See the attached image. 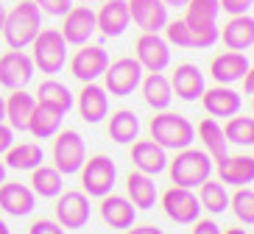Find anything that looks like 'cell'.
Segmentation results:
<instances>
[{"label": "cell", "instance_id": "cell-1", "mask_svg": "<svg viewBox=\"0 0 254 234\" xmlns=\"http://www.w3.org/2000/svg\"><path fill=\"white\" fill-rule=\"evenodd\" d=\"M39 31H42V11L37 8L34 0H20L11 11H6V20H3L0 34H3L8 47L25 50Z\"/></svg>", "mask_w": 254, "mask_h": 234}, {"label": "cell", "instance_id": "cell-2", "mask_svg": "<svg viewBox=\"0 0 254 234\" xmlns=\"http://www.w3.org/2000/svg\"><path fill=\"white\" fill-rule=\"evenodd\" d=\"M212 167H215V162H212V156H209L204 148H182V151H176V156L168 159V173H171V182L179 184V187H190L195 189L201 182H207L209 176H212Z\"/></svg>", "mask_w": 254, "mask_h": 234}, {"label": "cell", "instance_id": "cell-3", "mask_svg": "<svg viewBox=\"0 0 254 234\" xmlns=\"http://www.w3.org/2000/svg\"><path fill=\"white\" fill-rule=\"evenodd\" d=\"M151 140L157 145H162L165 151H182L187 145H193L195 140V126L187 120L185 114H176V112H168L162 109L159 114L151 117Z\"/></svg>", "mask_w": 254, "mask_h": 234}, {"label": "cell", "instance_id": "cell-4", "mask_svg": "<svg viewBox=\"0 0 254 234\" xmlns=\"http://www.w3.org/2000/svg\"><path fill=\"white\" fill-rule=\"evenodd\" d=\"M31 61H34V70H42L48 76L53 73H62L64 64H67V42L59 34V28H42L31 42Z\"/></svg>", "mask_w": 254, "mask_h": 234}, {"label": "cell", "instance_id": "cell-5", "mask_svg": "<svg viewBox=\"0 0 254 234\" xmlns=\"http://www.w3.org/2000/svg\"><path fill=\"white\" fill-rule=\"evenodd\" d=\"M53 140V167L62 176H73L81 170L84 159H87V145H84L81 134L75 129H64L56 131Z\"/></svg>", "mask_w": 254, "mask_h": 234}, {"label": "cell", "instance_id": "cell-6", "mask_svg": "<svg viewBox=\"0 0 254 234\" xmlns=\"http://www.w3.org/2000/svg\"><path fill=\"white\" fill-rule=\"evenodd\" d=\"M142 76H145V70L140 67V61L131 59V56H123V59H115L106 64L104 70V81L106 87L104 90L109 95H118V98H126L131 92L140 87Z\"/></svg>", "mask_w": 254, "mask_h": 234}, {"label": "cell", "instance_id": "cell-7", "mask_svg": "<svg viewBox=\"0 0 254 234\" xmlns=\"http://www.w3.org/2000/svg\"><path fill=\"white\" fill-rule=\"evenodd\" d=\"M81 184H84V192L92 198H104L112 192L115 187V179H118V167H115V162L109 156H104V153H98V156L92 159H84L81 165Z\"/></svg>", "mask_w": 254, "mask_h": 234}, {"label": "cell", "instance_id": "cell-8", "mask_svg": "<svg viewBox=\"0 0 254 234\" xmlns=\"http://www.w3.org/2000/svg\"><path fill=\"white\" fill-rule=\"evenodd\" d=\"M162 209L165 215L173 220V223H182V226H190L198 212H201V204H198V195H195L190 187H179L173 184L162 192Z\"/></svg>", "mask_w": 254, "mask_h": 234}, {"label": "cell", "instance_id": "cell-9", "mask_svg": "<svg viewBox=\"0 0 254 234\" xmlns=\"http://www.w3.org/2000/svg\"><path fill=\"white\" fill-rule=\"evenodd\" d=\"M134 59L140 61V67L145 73H165L168 64H171V45L159 34L142 31L134 45Z\"/></svg>", "mask_w": 254, "mask_h": 234}, {"label": "cell", "instance_id": "cell-10", "mask_svg": "<svg viewBox=\"0 0 254 234\" xmlns=\"http://www.w3.org/2000/svg\"><path fill=\"white\" fill-rule=\"evenodd\" d=\"M106 64H109V53L104 50L101 45H78V50L73 53L70 59V73L81 84H90V81H98L104 76Z\"/></svg>", "mask_w": 254, "mask_h": 234}, {"label": "cell", "instance_id": "cell-11", "mask_svg": "<svg viewBox=\"0 0 254 234\" xmlns=\"http://www.w3.org/2000/svg\"><path fill=\"white\" fill-rule=\"evenodd\" d=\"M64 23H62L59 34L64 37V42L67 45H87L92 39V34H95V11H92L90 6H70L67 11H64Z\"/></svg>", "mask_w": 254, "mask_h": 234}, {"label": "cell", "instance_id": "cell-12", "mask_svg": "<svg viewBox=\"0 0 254 234\" xmlns=\"http://www.w3.org/2000/svg\"><path fill=\"white\" fill-rule=\"evenodd\" d=\"M34 78V61L23 50H6L0 56V87L6 90H23Z\"/></svg>", "mask_w": 254, "mask_h": 234}, {"label": "cell", "instance_id": "cell-13", "mask_svg": "<svg viewBox=\"0 0 254 234\" xmlns=\"http://www.w3.org/2000/svg\"><path fill=\"white\" fill-rule=\"evenodd\" d=\"M90 201L84 192H59L56 195V223L62 229H81L90 220Z\"/></svg>", "mask_w": 254, "mask_h": 234}, {"label": "cell", "instance_id": "cell-14", "mask_svg": "<svg viewBox=\"0 0 254 234\" xmlns=\"http://www.w3.org/2000/svg\"><path fill=\"white\" fill-rule=\"evenodd\" d=\"M198 100H201L204 112L212 114V117H232V114H238L243 109L240 92H235L229 84H215V87L204 90Z\"/></svg>", "mask_w": 254, "mask_h": 234}, {"label": "cell", "instance_id": "cell-15", "mask_svg": "<svg viewBox=\"0 0 254 234\" xmlns=\"http://www.w3.org/2000/svg\"><path fill=\"white\" fill-rule=\"evenodd\" d=\"M168 81H171L173 95H176L179 100H187V103L198 100V98H201V92L207 90V84H204V73L198 70V64H190V61L176 64V70H173V76L168 78Z\"/></svg>", "mask_w": 254, "mask_h": 234}, {"label": "cell", "instance_id": "cell-16", "mask_svg": "<svg viewBox=\"0 0 254 234\" xmlns=\"http://www.w3.org/2000/svg\"><path fill=\"white\" fill-rule=\"evenodd\" d=\"M73 106H78V114H81L84 123H101L109 114V92L101 84L90 81V84H84L81 92L75 95Z\"/></svg>", "mask_w": 254, "mask_h": 234}, {"label": "cell", "instance_id": "cell-17", "mask_svg": "<svg viewBox=\"0 0 254 234\" xmlns=\"http://www.w3.org/2000/svg\"><path fill=\"white\" fill-rule=\"evenodd\" d=\"M128 23H131V17H128L126 0H104V6L95 11V28L109 39L123 37Z\"/></svg>", "mask_w": 254, "mask_h": 234}, {"label": "cell", "instance_id": "cell-18", "mask_svg": "<svg viewBox=\"0 0 254 234\" xmlns=\"http://www.w3.org/2000/svg\"><path fill=\"white\" fill-rule=\"evenodd\" d=\"M126 6H128V17L142 31H151V34H159L165 28V23L171 20L168 6L162 0H126Z\"/></svg>", "mask_w": 254, "mask_h": 234}, {"label": "cell", "instance_id": "cell-19", "mask_svg": "<svg viewBox=\"0 0 254 234\" xmlns=\"http://www.w3.org/2000/svg\"><path fill=\"white\" fill-rule=\"evenodd\" d=\"M131 165L140 173L157 176L168 167V151L162 145H157L154 140H134L131 142Z\"/></svg>", "mask_w": 254, "mask_h": 234}, {"label": "cell", "instance_id": "cell-20", "mask_svg": "<svg viewBox=\"0 0 254 234\" xmlns=\"http://www.w3.org/2000/svg\"><path fill=\"white\" fill-rule=\"evenodd\" d=\"M37 206V195H34V189L25 187L20 182H3L0 184V209L8 212V215H14V218H25L31 215Z\"/></svg>", "mask_w": 254, "mask_h": 234}, {"label": "cell", "instance_id": "cell-21", "mask_svg": "<svg viewBox=\"0 0 254 234\" xmlns=\"http://www.w3.org/2000/svg\"><path fill=\"white\" fill-rule=\"evenodd\" d=\"M252 70V61H249L246 53L240 50H226L218 53L212 64H209V76L215 78V84H235L243 78V73Z\"/></svg>", "mask_w": 254, "mask_h": 234}, {"label": "cell", "instance_id": "cell-22", "mask_svg": "<svg viewBox=\"0 0 254 234\" xmlns=\"http://www.w3.org/2000/svg\"><path fill=\"white\" fill-rule=\"evenodd\" d=\"M218 39H224L229 50H252L254 45V17L252 14H232V20L221 28Z\"/></svg>", "mask_w": 254, "mask_h": 234}, {"label": "cell", "instance_id": "cell-23", "mask_svg": "<svg viewBox=\"0 0 254 234\" xmlns=\"http://www.w3.org/2000/svg\"><path fill=\"white\" fill-rule=\"evenodd\" d=\"M101 218H104L106 226H112V229H128V226H134V220H137V206L126 195L109 192V195L101 198Z\"/></svg>", "mask_w": 254, "mask_h": 234}, {"label": "cell", "instance_id": "cell-24", "mask_svg": "<svg viewBox=\"0 0 254 234\" xmlns=\"http://www.w3.org/2000/svg\"><path fill=\"white\" fill-rule=\"evenodd\" d=\"M218 167V176H221V182L224 184H235V187H246V184L254 182V156H229L226 153L224 159H218L215 162Z\"/></svg>", "mask_w": 254, "mask_h": 234}, {"label": "cell", "instance_id": "cell-25", "mask_svg": "<svg viewBox=\"0 0 254 234\" xmlns=\"http://www.w3.org/2000/svg\"><path fill=\"white\" fill-rule=\"evenodd\" d=\"M62 120H64L62 109H56L53 103H45V100H37L34 112H31V120H28V131L37 140H51L62 129Z\"/></svg>", "mask_w": 254, "mask_h": 234}, {"label": "cell", "instance_id": "cell-26", "mask_svg": "<svg viewBox=\"0 0 254 234\" xmlns=\"http://www.w3.org/2000/svg\"><path fill=\"white\" fill-rule=\"evenodd\" d=\"M137 90H142V100H145V106H151L154 112L168 109L171 100H173L171 81H168V76H162V73H148V76H142Z\"/></svg>", "mask_w": 254, "mask_h": 234}, {"label": "cell", "instance_id": "cell-27", "mask_svg": "<svg viewBox=\"0 0 254 234\" xmlns=\"http://www.w3.org/2000/svg\"><path fill=\"white\" fill-rule=\"evenodd\" d=\"M37 106V98L28 95L25 90H11L6 100V123L11 131H28V120H31V112Z\"/></svg>", "mask_w": 254, "mask_h": 234}, {"label": "cell", "instance_id": "cell-28", "mask_svg": "<svg viewBox=\"0 0 254 234\" xmlns=\"http://www.w3.org/2000/svg\"><path fill=\"white\" fill-rule=\"evenodd\" d=\"M126 192L128 201L137 206V209H151L157 204V184H154V176L140 173V170H131L126 179Z\"/></svg>", "mask_w": 254, "mask_h": 234}, {"label": "cell", "instance_id": "cell-29", "mask_svg": "<svg viewBox=\"0 0 254 234\" xmlns=\"http://www.w3.org/2000/svg\"><path fill=\"white\" fill-rule=\"evenodd\" d=\"M106 134L109 140L118 145H131L140 134V117H137L131 109H118V112L109 117V126H106Z\"/></svg>", "mask_w": 254, "mask_h": 234}, {"label": "cell", "instance_id": "cell-30", "mask_svg": "<svg viewBox=\"0 0 254 234\" xmlns=\"http://www.w3.org/2000/svg\"><path fill=\"white\" fill-rule=\"evenodd\" d=\"M42 162H45L42 145H37V142L14 145L11 142V148L6 151V162H3V165L11 167V170H34V167H39Z\"/></svg>", "mask_w": 254, "mask_h": 234}, {"label": "cell", "instance_id": "cell-31", "mask_svg": "<svg viewBox=\"0 0 254 234\" xmlns=\"http://www.w3.org/2000/svg\"><path fill=\"white\" fill-rule=\"evenodd\" d=\"M198 137H201V142H204V151L212 156V162H218V159H224L229 153V142H226L224 129H221V123L215 117H204L198 123Z\"/></svg>", "mask_w": 254, "mask_h": 234}, {"label": "cell", "instance_id": "cell-32", "mask_svg": "<svg viewBox=\"0 0 254 234\" xmlns=\"http://www.w3.org/2000/svg\"><path fill=\"white\" fill-rule=\"evenodd\" d=\"M198 204H201V209L212 212V215H224L229 209V189H226V184L221 179L218 182H212V179L201 182L198 184Z\"/></svg>", "mask_w": 254, "mask_h": 234}, {"label": "cell", "instance_id": "cell-33", "mask_svg": "<svg viewBox=\"0 0 254 234\" xmlns=\"http://www.w3.org/2000/svg\"><path fill=\"white\" fill-rule=\"evenodd\" d=\"M31 189H34V195L39 198H56L64 189V179L56 167H48V165H39L31 170Z\"/></svg>", "mask_w": 254, "mask_h": 234}, {"label": "cell", "instance_id": "cell-34", "mask_svg": "<svg viewBox=\"0 0 254 234\" xmlns=\"http://www.w3.org/2000/svg\"><path fill=\"white\" fill-rule=\"evenodd\" d=\"M224 129V137L226 142L232 145H240V148H252L254 145V120L252 114H232V117H226V126H221Z\"/></svg>", "mask_w": 254, "mask_h": 234}, {"label": "cell", "instance_id": "cell-35", "mask_svg": "<svg viewBox=\"0 0 254 234\" xmlns=\"http://www.w3.org/2000/svg\"><path fill=\"white\" fill-rule=\"evenodd\" d=\"M37 100L53 103L56 109H62V112L67 114L70 109H73V103H75V95H73V92H70L62 81H56V78H48V81L39 84V90H37Z\"/></svg>", "mask_w": 254, "mask_h": 234}, {"label": "cell", "instance_id": "cell-36", "mask_svg": "<svg viewBox=\"0 0 254 234\" xmlns=\"http://www.w3.org/2000/svg\"><path fill=\"white\" fill-rule=\"evenodd\" d=\"M221 3L218 0H187L185 3V23L190 25H207L218 23Z\"/></svg>", "mask_w": 254, "mask_h": 234}, {"label": "cell", "instance_id": "cell-37", "mask_svg": "<svg viewBox=\"0 0 254 234\" xmlns=\"http://www.w3.org/2000/svg\"><path fill=\"white\" fill-rule=\"evenodd\" d=\"M229 206L243 226H252L254 223V189L249 184L246 187H238L235 195H229Z\"/></svg>", "mask_w": 254, "mask_h": 234}, {"label": "cell", "instance_id": "cell-38", "mask_svg": "<svg viewBox=\"0 0 254 234\" xmlns=\"http://www.w3.org/2000/svg\"><path fill=\"white\" fill-rule=\"evenodd\" d=\"M165 42L176 47H193V37H190V25L185 20H168L165 23Z\"/></svg>", "mask_w": 254, "mask_h": 234}, {"label": "cell", "instance_id": "cell-39", "mask_svg": "<svg viewBox=\"0 0 254 234\" xmlns=\"http://www.w3.org/2000/svg\"><path fill=\"white\" fill-rule=\"evenodd\" d=\"M34 3H37V8L48 17H62L70 6H73V0H34Z\"/></svg>", "mask_w": 254, "mask_h": 234}, {"label": "cell", "instance_id": "cell-40", "mask_svg": "<svg viewBox=\"0 0 254 234\" xmlns=\"http://www.w3.org/2000/svg\"><path fill=\"white\" fill-rule=\"evenodd\" d=\"M28 234H64V229L56 223V220H48V218H39L31 223Z\"/></svg>", "mask_w": 254, "mask_h": 234}, {"label": "cell", "instance_id": "cell-41", "mask_svg": "<svg viewBox=\"0 0 254 234\" xmlns=\"http://www.w3.org/2000/svg\"><path fill=\"white\" fill-rule=\"evenodd\" d=\"M221 3V11L226 14H249L254 6V0H218Z\"/></svg>", "mask_w": 254, "mask_h": 234}, {"label": "cell", "instance_id": "cell-42", "mask_svg": "<svg viewBox=\"0 0 254 234\" xmlns=\"http://www.w3.org/2000/svg\"><path fill=\"white\" fill-rule=\"evenodd\" d=\"M190 226H193V232H190V234H221V226H218L215 220H201V218H195Z\"/></svg>", "mask_w": 254, "mask_h": 234}, {"label": "cell", "instance_id": "cell-43", "mask_svg": "<svg viewBox=\"0 0 254 234\" xmlns=\"http://www.w3.org/2000/svg\"><path fill=\"white\" fill-rule=\"evenodd\" d=\"M14 142V131L8 129V123H0V153H6Z\"/></svg>", "mask_w": 254, "mask_h": 234}, {"label": "cell", "instance_id": "cell-44", "mask_svg": "<svg viewBox=\"0 0 254 234\" xmlns=\"http://www.w3.org/2000/svg\"><path fill=\"white\" fill-rule=\"evenodd\" d=\"M126 234H165L159 226H151V223H145V226H128Z\"/></svg>", "mask_w": 254, "mask_h": 234}, {"label": "cell", "instance_id": "cell-45", "mask_svg": "<svg viewBox=\"0 0 254 234\" xmlns=\"http://www.w3.org/2000/svg\"><path fill=\"white\" fill-rule=\"evenodd\" d=\"M240 81H243V90H246V95H254V70H246Z\"/></svg>", "mask_w": 254, "mask_h": 234}, {"label": "cell", "instance_id": "cell-46", "mask_svg": "<svg viewBox=\"0 0 254 234\" xmlns=\"http://www.w3.org/2000/svg\"><path fill=\"white\" fill-rule=\"evenodd\" d=\"M0 123H6V100L0 98Z\"/></svg>", "mask_w": 254, "mask_h": 234}, {"label": "cell", "instance_id": "cell-47", "mask_svg": "<svg viewBox=\"0 0 254 234\" xmlns=\"http://www.w3.org/2000/svg\"><path fill=\"white\" fill-rule=\"evenodd\" d=\"M162 3H165V6H185L187 0H162Z\"/></svg>", "mask_w": 254, "mask_h": 234}, {"label": "cell", "instance_id": "cell-48", "mask_svg": "<svg viewBox=\"0 0 254 234\" xmlns=\"http://www.w3.org/2000/svg\"><path fill=\"white\" fill-rule=\"evenodd\" d=\"M0 234H11V229H8L6 220H0Z\"/></svg>", "mask_w": 254, "mask_h": 234}, {"label": "cell", "instance_id": "cell-49", "mask_svg": "<svg viewBox=\"0 0 254 234\" xmlns=\"http://www.w3.org/2000/svg\"><path fill=\"white\" fill-rule=\"evenodd\" d=\"M3 20H6V6H3V0H0V28H3Z\"/></svg>", "mask_w": 254, "mask_h": 234}, {"label": "cell", "instance_id": "cell-50", "mask_svg": "<svg viewBox=\"0 0 254 234\" xmlns=\"http://www.w3.org/2000/svg\"><path fill=\"white\" fill-rule=\"evenodd\" d=\"M6 170H8V167H6V165H3V162H0V184L6 182Z\"/></svg>", "mask_w": 254, "mask_h": 234}, {"label": "cell", "instance_id": "cell-51", "mask_svg": "<svg viewBox=\"0 0 254 234\" xmlns=\"http://www.w3.org/2000/svg\"><path fill=\"white\" fill-rule=\"evenodd\" d=\"M221 234H246L243 229H226V232H221Z\"/></svg>", "mask_w": 254, "mask_h": 234}]
</instances>
